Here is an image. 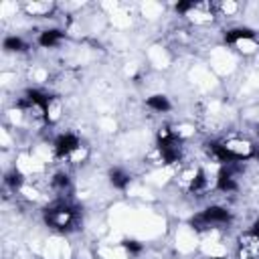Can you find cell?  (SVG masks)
<instances>
[{
	"mask_svg": "<svg viewBox=\"0 0 259 259\" xmlns=\"http://www.w3.org/2000/svg\"><path fill=\"white\" fill-rule=\"evenodd\" d=\"M146 105H148L152 111H156V113H166V111H170V109H172L170 99H168L166 95H162V93L150 95V97L146 99Z\"/></svg>",
	"mask_w": 259,
	"mask_h": 259,
	"instance_id": "obj_6",
	"label": "cell"
},
{
	"mask_svg": "<svg viewBox=\"0 0 259 259\" xmlns=\"http://www.w3.org/2000/svg\"><path fill=\"white\" fill-rule=\"evenodd\" d=\"M77 221H79L77 210L65 200H57L55 204H51L45 210V223L51 229L61 231V233H69L71 229H75Z\"/></svg>",
	"mask_w": 259,
	"mask_h": 259,
	"instance_id": "obj_1",
	"label": "cell"
},
{
	"mask_svg": "<svg viewBox=\"0 0 259 259\" xmlns=\"http://www.w3.org/2000/svg\"><path fill=\"white\" fill-rule=\"evenodd\" d=\"M251 231H253L255 235H259V217L253 221V225H251Z\"/></svg>",
	"mask_w": 259,
	"mask_h": 259,
	"instance_id": "obj_11",
	"label": "cell"
},
{
	"mask_svg": "<svg viewBox=\"0 0 259 259\" xmlns=\"http://www.w3.org/2000/svg\"><path fill=\"white\" fill-rule=\"evenodd\" d=\"M217 8L221 10V14H223V16H231V14H237L239 4H235V2H223V4H219Z\"/></svg>",
	"mask_w": 259,
	"mask_h": 259,
	"instance_id": "obj_10",
	"label": "cell"
},
{
	"mask_svg": "<svg viewBox=\"0 0 259 259\" xmlns=\"http://www.w3.org/2000/svg\"><path fill=\"white\" fill-rule=\"evenodd\" d=\"M130 174L123 170V168H113L111 172H109V182H111V186L113 188H117V190H125L127 188V184H130Z\"/></svg>",
	"mask_w": 259,
	"mask_h": 259,
	"instance_id": "obj_7",
	"label": "cell"
},
{
	"mask_svg": "<svg viewBox=\"0 0 259 259\" xmlns=\"http://www.w3.org/2000/svg\"><path fill=\"white\" fill-rule=\"evenodd\" d=\"M51 10H53V4H49V2H26L24 4V12L28 14V16H49L51 14Z\"/></svg>",
	"mask_w": 259,
	"mask_h": 259,
	"instance_id": "obj_8",
	"label": "cell"
},
{
	"mask_svg": "<svg viewBox=\"0 0 259 259\" xmlns=\"http://www.w3.org/2000/svg\"><path fill=\"white\" fill-rule=\"evenodd\" d=\"M2 47H4L6 53H22V51H26V42L20 36H16V34L6 36L4 42H2Z\"/></svg>",
	"mask_w": 259,
	"mask_h": 259,
	"instance_id": "obj_9",
	"label": "cell"
},
{
	"mask_svg": "<svg viewBox=\"0 0 259 259\" xmlns=\"http://www.w3.org/2000/svg\"><path fill=\"white\" fill-rule=\"evenodd\" d=\"M221 144H223V150L227 152L231 162H243V160L255 158V144L251 140H247V138L233 136V138L223 140Z\"/></svg>",
	"mask_w": 259,
	"mask_h": 259,
	"instance_id": "obj_2",
	"label": "cell"
},
{
	"mask_svg": "<svg viewBox=\"0 0 259 259\" xmlns=\"http://www.w3.org/2000/svg\"><path fill=\"white\" fill-rule=\"evenodd\" d=\"M81 146L79 138L71 132H65V134H59L53 142V156L57 160H69V156Z\"/></svg>",
	"mask_w": 259,
	"mask_h": 259,
	"instance_id": "obj_3",
	"label": "cell"
},
{
	"mask_svg": "<svg viewBox=\"0 0 259 259\" xmlns=\"http://www.w3.org/2000/svg\"><path fill=\"white\" fill-rule=\"evenodd\" d=\"M65 40V30L61 28H47L38 34V45L42 49H55Z\"/></svg>",
	"mask_w": 259,
	"mask_h": 259,
	"instance_id": "obj_4",
	"label": "cell"
},
{
	"mask_svg": "<svg viewBox=\"0 0 259 259\" xmlns=\"http://www.w3.org/2000/svg\"><path fill=\"white\" fill-rule=\"evenodd\" d=\"M247 38H255V30H253V28L237 26V28H229V30L225 32V42H227V45H237V42L247 40Z\"/></svg>",
	"mask_w": 259,
	"mask_h": 259,
	"instance_id": "obj_5",
	"label": "cell"
}]
</instances>
